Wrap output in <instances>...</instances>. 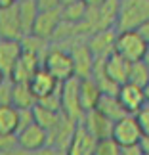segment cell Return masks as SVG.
I'll list each match as a JSON object with an SVG mask.
<instances>
[{
	"label": "cell",
	"instance_id": "obj_1",
	"mask_svg": "<svg viewBox=\"0 0 149 155\" xmlns=\"http://www.w3.org/2000/svg\"><path fill=\"white\" fill-rule=\"evenodd\" d=\"M42 67L59 82H65L75 77V65H73V58H71L69 48L57 42L50 44V48L42 59Z\"/></svg>",
	"mask_w": 149,
	"mask_h": 155
},
{
	"label": "cell",
	"instance_id": "obj_2",
	"mask_svg": "<svg viewBox=\"0 0 149 155\" xmlns=\"http://www.w3.org/2000/svg\"><path fill=\"white\" fill-rule=\"evenodd\" d=\"M149 19V0H118L117 10V31L138 29Z\"/></svg>",
	"mask_w": 149,
	"mask_h": 155
},
{
	"label": "cell",
	"instance_id": "obj_3",
	"mask_svg": "<svg viewBox=\"0 0 149 155\" xmlns=\"http://www.w3.org/2000/svg\"><path fill=\"white\" fill-rule=\"evenodd\" d=\"M149 46L145 40L140 37V33L136 29H126V31H117L115 38V54H118L122 59H126L128 63L141 61L145 59V54Z\"/></svg>",
	"mask_w": 149,
	"mask_h": 155
},
{
	"label": "cell",
	"instance_id": "obj_4",
	"mask_svg": "<svg viewBox=\"0 0 149 155\" xmlns=\"http://www.w3.org/2000/svg\"><path fill=\"white\" fill-rule=\"evenodd\" d=\"M59 96H61V111L65 117H69L71 121L80 123L84 119V109L80 104V96H79V77L61 82L59 88Z\"/></svg>",
	"mask_w": 149,
	"mask_h": 155
},
{
	"label": "cell",
	"instance_id": "obj_5",
	"mask_svg": "<svg viewBox=\"0 0 149 155\" xmlns=\"http://www.w3.org/2000/svg\"><path fill=\"white\" fill-rule=\"evenodd\" d=\"M111 138L115 140L118 146L140 144L141 138H144V132H141L138 117L132 115V113H126V115H122L121 119H117V121L113 123Z\"/></svg>",
	"mask_w": 149,
	"mask_h": 155
},
{
	"label": "cell",
	"instance_id": "obj_6",
	"mask_svg": "<svg viewBox=\"0 0 149 155\" xmlns=\"http://www.w3.org/2000/svg\"><path fill=\"white\" fill-rule=\"evenodd\" d=\"M15 136H17V146L27 150V151H37L40 147L50 144L48 130L42 124H38L37 121H33V123L25 124L23 128H19Z\"/></svg>",
	"mask_w": 149,
	"mask_h": 155
},
{
	"label": "cell",
	"instance_id": "obj_7",
	"mask_svg": "<svg viewBox=\"0 0 149 155\" xmlns=\"http://www.w3.org/2000/svg\"><path fill=\"white\" fill-rule=\"evenodd\" d=\"M73 58V65H75V77H90L96 58L92 56L90 48L86 44V37L84 38H75L71 40V46H67Z\"/></svg>",
	"mask_w": 149,
	"mask_h": 155
},
{
	"label": "cell",
	"instance_id": "obj_8",
	"mask_svg": "<svg viewBox=\"0 0 149 155\" xmlns=\"http://www.w3.org/2000/svg\"><path fill=\"white\" fill-rule=\"evenodd\" d=\"M96 146H98V138L82 123H79L75 127V132L71 136L67 147H65V155H94Z\"/></svg>",
	"mask_w": 149,
	"mask_h": 155
},
{
	"label": "cell",
	"instance_id": "obj_9",
	"mask_svg": "<svg viewBox=\"0 0 149 155\" xmlns=\"http://www.w3.org/2000/svg\"><path fill=\"white\" fill-rule=\"evenodd\" d=\"M115 38L117 29H101V31H94L88 35L86 44L96 59H105L115 52Z\"/></svg>",
	"mask_w": 149,
	"mask_h": 155
},
{
	"label": "cell",
	"instance_id": "obj_10",
	"mask_svg": "<svg viewBox=\"0 0 149 155\" xmlns=\"http://www.w3.org/2000/svg\"><path fill=\"white\" fill-rule=\"evenodd\" d=\"M59 25H61V8L38 12L31 35H37V37L52 42L53 37H56V33H57V29H59Z\"/></svg>",
	"mask_w": 149,
	"mask_h": 155
},
{
	"label": "cell",
	"instance_id": "obj_11",
	"mask_svg": "<svg viewBox=\"0 0 149 155\" xmlns=\"http://www.w3.org/2000/svg\"><path fill=\"white\" fill-rule=\"evenodd\" d=\"M23 37H25V31L21 25L17 4L10 6V8H0V38L21 40Z\"/></svg>",
	"mask_w": 149,
	"mask_h": 155
},
{
	"label": "cell",
	"instance_id": "obj_12",
	"mask_svg": "<svg viewBox=\"0 0 149 155\" xmlns=\"http://www.w3.org/2000/svg\"><path fill=\"white\" fill-rule=\"evenodd\" d=\"M117 98L121 102L122 109L126 113H132L136 115L140 109L145 107V94H144V86L132 84V82H124V84L118 86Z\"/></svg>",
	"mask_w": 149,
	"mask_h": 155
},
{
	"label": "cell",
	"instance_id": "obj_13",
	"mask_svg": "<svg viewBox=\"0 0 149 155\" xmlns=\"http://www.w3.org/2000/svg\"><path fill=\"white\" fill-rule=\"evenodd\" d=\"M23 54V44L21 40L14 38H0V71L8 77H11L17 61Z\"/></svg>",
	"mask_w": 149,
	"mask_h": 155
},
{
	"label": "cell",
	"instance_id": "obj_14",
	"mask_svg": "<svg viewBox=\"0 0 149 155\" xmlns=\"http://www.w3.org/2000/svg\"><path fill=\"white\" fill-rule=\"evenodd\" d=\"M103 73L109 77V79L115 82V84H124L128 81V69H130V63L126 59H122L118 54L113 52L111 56H107L105 59H98Z\"/></svg>",
	"mask_w": 149,
	"mask_h": 155
},
{
	"label": "cell",
	"instance_id": "obj_15",
	"mask_svg": "<svg viewBox=\"0 0 149 155\" xmlns=\"http://www.w3.org/2000/svg\"><path fill=\"white\" fill-rule=\"evenodd\" d=\"M59 84H61V82H59L57 79H53L44 67H40L37 73L29 79V86H31L37 102L42 100V98H46V96H50V94H53L59 88Z\"/></svg>",
	"mask_w": 149,
	"mask_h": 155
},
{
	"label": "cell",
	"instance_id": "obj_16",
	"mask_svg": "<svg viewBox=\"0 0 149 155\" xmlns=\"http://www.w3.org/2000/svg\"><path fill=\"white\" fill-rule=\"evenodd\" d=\"M84 127L90 130V132L96 136L98 140H103V138H111V130H113V121L107 119L101 111L98 109H92V111H86L84 113V119L80 121Z\"/></svg>",
	"mask_w": 149,
	"mask_h": 155
},
{
	"label": "cell",
	"instance_id": "obj_17",
	"mask_svg": "<svg viewBox=\"0 0 149 155\" xmlns=\"http://www.w3.org/2000/svg\"><path fill=\"white\" fill-rule=\"evenodd\" d=\"M79 96L80 104L84 111H92L98 107V102L101 98V90L98 86V82L90 77H79Z\"/></svg>",
	"mask_w": 149,
	"mask_h": 155
},
{
	"label": "cell",
	"instance_id": "obj_18",
	"mask_svg": "<svg viewBox=\"0 0 149 155\" xmlns=\"http://www.w3.org/2000/svg\"><path fill=\"white\" fill-rule=\"evenodd\" d=\"M11 104L17 109H33L37 105V98L29 82H11Z\"/></svg>",
	"mask_w": 149,
	"mask_h": 155
},
{
	"label": "cell",
	"instance_id": "obj_19",
	"mask_svg": "<svg viewBox=\"0 0 149 155\" xmlns=\"http://www.w3.org/2000/svg\"><path fill=\"white\" fill-rule=\"evenodd\" d=\"M19 130V109L14 104L0 105V134H17Z\"/></svg>",
	"mask_w": 149,
	"mask_h": 155
},
{
	"label": "cell",
	"instance_id": "obj_20",
	"mask_svg": "<svg viewBox=\"0 0 149 155\" xmlns=\"http://www.w3.org/2000/svg\"><path fill=\"white\" fill-rule=\"evenodd\" d=\"M98 111H101L107 119H111L113 123L117 121V119H121L122 115H126V111L122 109L121 102H118L117 96H111V94H101L99 102H98Z\"/></svg>",
	"mask_w": 149,
	"mask_h": 155
},
{
	"label": "cell",
	"instance_id": "obj_21",
	"mask_svg": "<svg viewBox=\"0 0 149 155\" xmlns=\"http://www.w3.org/2000/svg\"><path fill=\"white\" fill-rule=\"evenodd\" d=\"M86 12H88V6L84 4V0L63 4L61 6V21L69 23V25H79V23L84 21Z\"/></svg>",
	"mask_w": 149,
	"mask_h": 155
},
{
	"label": "cell",
	"instance_id": "obj_22",
	"mask_svg": "<svg viewBox=\"0 0 149 155\" xmlns=\"http://www.w3.org/2000/svg\"><path fill=\"white\" fill-rule=\"evenodd\" d=\"M17 10H19L23 31H25V35H31L33 25H34V21H37V15L40 12L37 2H34V0H19V2H17Z\"/></svg>",
	"mask_w": 149,
	"mask_h": 155
},
{
	"label": "cell",
	"instance_id": "obj_23",
	"mask_svg": "<svg viewBox=\"0 0 149 155\" xmlns=\"http://www.w3.org/2000/svg\"><path fill=\"white\" fill-rule=\"evenodd\" d=\"M126 82H132V84H138V86H145L149 82V65L145 63V59L130 63Z\"/></svg>",
	"mask_w": 149,
	"mask_h": 155
},
{
	"label": "cell",
	"instance_id": "obj_24",
	"mask_svg": "<svg viewBox=\"0 0 149 155\" xmlns=\"http://www.w3.org/2000/svg\"><path fill=\"white\" fill-rule=\"evenodd\" d=\"M94 155H121V146H118L113 138L98 140L96 153H94Z\"/></svg>",
	"mask_w": 149,
	"mask_h": 155
},
{
	"label": "cell",
	"instance_id": "obj_25",
	"mask_svg": "<svg viewBox=\"0 0 149 155\" xmlns=\"http://www.w3.org/2000/svg\"><path fill=\"white\" fill-rule=\"evenodd\" d=\"M140 121V127H141V132H144V138H149V105H145L144 109H140L136 113Z\"/></svg>",
	"mask_w": 149,
	"mask_h": 155
},
{
	"label": "cell",
	"instance_id": "obj_26",
	"mask_svg": "<svg viewBox=\"0 0 149 155\" xmlns=\"http://www.w3.org/2000/svg\"><path fill=\"white\" fill-rule=\"evenodd\" d=\"M11 104V81L6 79L2 84H0V105Z\"/></svg>",
	"mask_w": 149,
	"mask_h": 155
},
{
	"label": "cell",
	"instance_id": "obj_27",
	"mask_svg": "<svg viewBox=\"0 0 149 155\" xmlns=\"http://www.w3.org/2000/svg\"><path fill=\"white\" fill-rule=\"evenodd\" d=\"M14 146H17V136L15 134H0V153L11 150Z\"/></svg>",
	"mask_w": 149,
	"mask_h": 155
},
{
	"label": "cell",
	"instance_id": "obj_28",
	"mask_svg": "<svg viewBox=\"0 0 149 155\" xmlns=\"http://www.w3.org/2000/svg\"><path fill=\"white\" fill-rule=\"evenodd\" d=\"M31 155H65V150H61V147H57L53 144H48L37 151H31Z\"/></svg>",
	"mask_w": 149,
	"mask_h": 155
},
{
	"label": "cell",
	"instance_id": "obj_29",
	"mask_svg": "<svg viewBox=\"0 0 149 155\" xmlns=\"http://www.w3.org/2000/svg\"><path fill=\"white\" fill-rule=\"evenodd\" d=\"M121 155H145L144 147L140 144H130V146H121Z\"/></svg>",
	"mask_w": 149,
	"mask_h": 155
},
{
	"label": "cell",
	"instance_id": "obj_30",
	"mask_svg": "<svg viewBox=\"0 0 149 155\" xmlns=\"http://www.w3.org/2000/svg\"><path fill=\"white\" fill-rule=\"evenodd\" d=\"M34 2H37V6H38V10H40V12L61 8V2H59V0H34Z\"/></svg>",
	"mask_w": 149,
	"mask_h": 155
},
{
	"label": "cell",
	"instance_id": "obj_31",
	"mask_svg": "<svg viewBox=\"0 0 149 155\" xmlns=\"http://www.w3.org/2000/svg\"><path fill=\"white\" fill-rule=\"evenodd\" d=\"M136 31L140 33V37L144 38V40H145V44L149 46V19H147V21H144V23H141V25H140L138 29H136Z\"/></svg>",
	"mask_w": 149,
	"mask_h": 155
},
{
	"label": "cell",
	"instance_id": "obj_32",
	"mask_svg": "<svg viewBox=\"0 0 149 155\" xmlns=\"http://www.w3.org/2000/svg\"><path fill=\"white\" fill-rule=\"evenodd\" d=\"M0 155H31V151L23 150V147H19V146H14V147H11V150L4 151V153H0Z\"/></svg>",
	"mask_w": 149,
	"mask_h": 155
},
{
	"label": "cell",
	"instance_id": "obj_33",
	"mask_svg": "<svg viewBox=\"0 0 149 155\" xmlns=\"http://www.w3.org/2000/svg\"><path fill=\"white\" fill-rule=\"evenodd\" d=\"M105 2H107V0H84V4L88 6V8H96V6H101Z\"/></svg>",
	"mask_w": 149,
	"mask_h": 155
},
{
	"label": "cell",
	"instance_id": "obj_34",
	"mask_svg": "<svg viewBox=\"0 0 149 155\" xmlns=\"http://www.w3.org/2000/svg\"><path fill=\"white\" fill-rule=\"evenodd\" d=\"M14 4H17V0H0V8H10Z\"/></svg>",
	"mask_w": 149,
	"mask_h": 155
},
{
	"label": "cell",
	"instance_id": "obj_35",
	"mask_svg": "<svg viewBox=\"0 0 149 155\" xmlns=\"http://www.w3.org/2000/svg\"><path fill=\"white\" fill-rule=\"evenodd\" d=\"M141 147H144V153L149 155V138H141Z\"/></svg>",
	"mask_w": 149,
	"mask_h": 155
},
{
	"label": "cell",
	"instance_id": "obj_36",
	"mask_svg": "<svg viewBox=\"0 0 149 155\" xmlns=\"http://www.w3.org/2000/svg\"><path fill=\"white\" fill-rule=\"evenodd\" d=\"M144 94H145V105H149V82L144 86Z\"/></svg>",
	"mask_w": 149,
	"mask_h": 155
},
{
	"label": "cell",
	"instance_id": "obj_37",
	"mask_svg": "<svg viewBox=\"0 0 149 155\" xmlns=\"http://www.w3.org/2000/svg\"><path fill=\"white\" fill-rule=\"evenodd\" d=\"M59 2H61V6H63V4H71V2H79V0H59Z\"/></svg>",
	"mask_w": 149,
	"mask_h": 155
},
{
	"label": "cell",
	"instance_id": "obj_38",
	"mask_svg": "<svg viewBox=\"0 0 149 155\" xmlns=\"http://www.w3.org/2000/svg\"><path fill=\"white\" fill-rule=\"evenodd\" d=\"M6 79H8V77H6V75H4V73H2V71H0V84H2V82H4V81H6Z\"/></svg>",
	"mask_w": 149,
	"mask_h": 155
},
{
	"label": "cell",
	"instance_id": "obj_39",
	"mask_svg": "<svg viewBox=\"0 0 149 155\" xmlns=\"http://www.w3.org/2000/svg\"><path fill=\"white\" fill-rule=\"evenodd\" d=\"M145 63L149 65V50H147V54H145Z\"/></svg>",
	"mask_w": 149,
	"mask_h": 155
},
{
	"label": "cell",
	"instance_id": "obj_40",
	"mask_svg": "<svg viewBox=\"0 0 149 155\" xmlns=\"http://www.w3.org/2000/svg\"><path fill=\"white\" fill-rule=\"evenodd\" d=\"M17 2H19V0H17Z\"/></svg>",
	"mask_w": 149,
	"mask_h": 155
}]
</instances>
